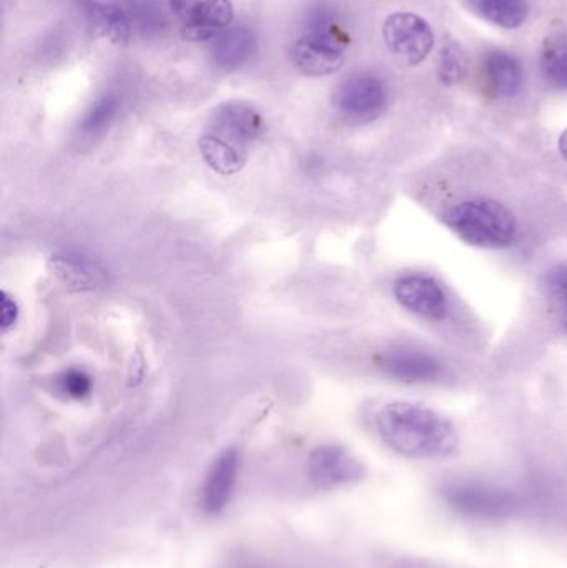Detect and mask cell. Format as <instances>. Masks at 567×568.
<instances>
[{"mask_svg":"<svg viewBox=\"0 0 567 568\" xmlns=\"http://www.w3.org/2000/svg\"><path fill=\"white\" fill-rule=\"evenodd\" d=\"M468 60L458 43L452 42L443 47L439 53L438 77L445 85H456L465 79Z\"/></svg>","mask_w":567,"mask_h":568,"instance_id":"ffe728a7","label":"cell"},{"mask_svg":"<svg viewBox=\"0 0 567 568\" xmlns=\"http://www.w3.org/2000/svg\"><path fill=\"white\" fill-rule=\"evenodd\" d=\"M263 132V119L255 106L230 100L213 110L205 133L200 136V153L220 175H235L249 162L250 150Z\"/></svg>","mask_w":567,"mask_h":568,"instance_id":"7a4b0ae2","label":"cell"},{"mask_svg":"<svg viewBox=\"0 0 567 568\" xmlns=\"http://www.w3.org/2000/svg\"><path fill=\"white\" fill-rule=\"evenodd\" d=\"M378 367L389 379L403 384L438 383L445 364L435 354L418 347H393L378 357Z\"/></svg>","mask_w":567,"mask_h":568,"instance_id":"8fae6325","label":"cell"},{"mask_svg":"<svg viewBox=\"0 0 567 568\" xmlns=\"http://www.w3.org/2000/svg\"><path fill=\"white\" fill-rule=\"evenodd\" d=\"M348 37L328 17H320L292 47V62L303 75L325 77L345 63Z\"/></svg>","mask_w":567,"mask_h":568,"instance_id":"277c9868","label":"cell"},{"mask_svg":"<svg viewBox=\"0 0 567 568\" xmlns=\"http://www.w3.org/2000/svg\"><path fill=\"white\" fill-rule=\"evenodd\" d=\"M469 10L503 29H518L528 19V0H465Z\"/></svg>","mask_w":567,"mask_h":568,"instance_id":"2e32d148","label":"cell"},{"mask_svg":"<svg viewBox=\"0 0 567 568\" xmlns=\"http://www.w3.org/2000/svg\"><path fill=\"white\" fill-rule=\"evenodd\" d=\"M558 149L563 159L567 162V129L561 133V136H559Z\"/></svg>","mask_w":567,"mask_h":568,"instance_id":"d4e9b609","label":"cell"},{"mask_svg":"<svg viewBox=\"0 0 567 568\" xmlns=\"http://www.w3.org/2000/svg\"><path fill=\"white\" fill-rule=\"evenodd\" d=\"M549 290L561 311L563 329L567 333V265H559L549 273Z\"/></svg>","mask_w":567,"mask_h":568,"instance_id":"7402d4cb","label":"cell"},{"mask_svg":"<svg viewBox=\"0 0 567 568\" xmlns=\"http://www.w3.org/2000/svg\"><path fill=\"white\" fill-rule=\"evenodd\" d=\"M53 270L63 283L70 286L93 287L103 280V270L99 263L82 253H63L53 258Z\"/></svg>","mask_w":567,"mask_h":568,"instance_id":"e0dca14e","label":"cell"},{"mask_svg":"<svg viewBox=\"0 0 567 568\" xmlns=\"http://www.w3.org/2000/svg\"><path fill=\"white\" fill-rule=\"evenodd\" d=\"M388 87L378 75L369 72L346 77L333 95L336 113L352 125L375 122L388 109Z\"/></svg>","mask_w":567,"mask_h":568,"instance_id":"8992f818","label":"cell"},{"mask_svg":"<svg viewBox=\"0 0 567 568\" xmlns=\"http://www.w3.org/2000/svg\"><path fill=\"white\" fill-rule=\"evenodd\" d=\"M375 430L388 449L406 459H448L459 449V434L448 417L408 400L385 404L375 417Z\"/></svg>","mask_w":567,"mask_h":568,"instance_id":"6da1fadb","label":"cell"},{"mask_svg":"<svg viewBox=\"0 0 567 568\" xmlns=\"http://www.w3.org/2000/svg\"><path fill=\"white\" fill-rule=\"evenodd\" d=\"M0 321H2V331L7 333V331L12 329L16 326L17 320H19V306H17V301L13 300L12 296L3 291L2 293V304H0Z\"/></svg>","mask_w":567,"mask_h":568,"instance_id":"603a6c76","label":"cell"},{"mask_svg":"<svg viewBox=\"0 0 567 568\" xmlns=\"http://www.w3.org/2000/svg\"><path fill=\"white\" fill-rule=\"evenodd\" d=\"M256 52V37L246 27H233L220 33L212 43V63L223 72H233L252 60Z\"/></svg>","mask_w":567,"mask_h":568,"instance_id":"5bb4252c","label":"cell"},{"mask_svg":"<svg viewBox=\"0 0 567 568\" xmlns=\"http://www.w3.org/2000/svg\"><path fill=\"white\" fill-rule=\"evenodd\" d=\"M392 568H448L435 560L423 559V557H405L398 560Z\"/></svg>","mask_w":567,"mask_h":568,"instance_id":"cb8c5ba5","label":"cell"},{"mask_svg":"<svg viewBox=\"0 0 567 568\" xmlns=\"http://www.w3.org/2000/svg\"><path fill=\"white\" fill-rule=\"evenodd\" d=\"M170 10L189 40L216 39L235 17L230 0H170Z\"/></svg>","mask_w":567,"mask_h":568,"instance_id":"9c48e42d","label":"cell"},{"mask_svg":"<svg viewBox=\"0 0 567 568\" xmlns=\"http://www.w3.org/2000/svg\"><path fill=\"white\" fill-rule=\"evenodd\" d=\"M539 70L549 87L567 92V36L545 40L539 53Z\"/></svg>","mask_w":567,"mask_h":568,"instance_id":"d6986e66","label":"cell"},{"mask_svg":"<svg viewBox=\"0 0 567 568\" xmlns=\"http://www.w3.org/2000/svg\"><path fill=\"white\" fill-rule=\"evenodd\" d=\"M396 303L416 317L442 323L448 317L449 303L445 286L428 273H405L393 283Z\"/></svg>","mask_w":567,"mask_h":568,"instance_id":"52a82bcc","label":"cell"},{"mask_svg":"<svg viewBox=\"0 0 567 568\" xmlns=\"http://www.w3.org/2000/svg\"><path fill=\"white\" fill-rule=\"evenodd\" d=\"M87 22L97 37L123 45L132 36L133 22L129 10L115 3L87 2Z\"/></svg>","mask_w":567,"mask_h":568,"instance_id":"9a60e30c","label":"cell"},{"mask_svg":"<svg viewBox=\"0 0 567 568\" xmlns=\"http://www.w3.org/2000/svg\"><path fill=\"white\" fill-rule=\"evenodd\" d=\"M443 222L462 242L475 248H509L518 236V222L512 210L496 200H463L445 213Z\"/></svg>","mask_w":567,"mask_h":568,"instance_id":"3957f363","label":"cell"},{"mask_svg":"<svg viewBox=\"0 0 567 568\" xmlns=\"http://www.w3.org/2000/svg\"><path fill=\"white\" fill-rule=\"evenodd\" d=\"M383 39L389 52L408 65L425 62L435 45L432 27L413 12H395L386 17Z\"/></svg>","mask_w":567,"mask_h":568,"instance_id":"ba28073f","label":"cell"},{"mask_svg":"<svg viewBox=\"0 0 567 568\" xmlns=\"http://www.w3.org/2000/svg\"><path fill=\"white\" fill-rule=\"evenodd\" d=\"M313 486L322 490L352 486L365 477L366 467L345 447L325 444L312 450L306 463Z\"/></svg>","mask_w":567,"mask_h":568,"instance_id":"30bf717a","label":"cell"},{"mask_svg":"<svg viewBox=\"0 0 567 568\" xmlns=\"http://www.w3.org/2000/svg\"><path fill=\"white\" fill-rule=\"evenodd\" d=\"M482 79L489 95L508 100L522 92L525 72L518 57L495 49L488 50L483 57Z\"/></svg>","mask_w":567,"mask_h":568,"instance_id":"4fadbf2b","label":"cell"},{"mask_svg":"<svg viewBox=\"0 0 567 568\" xmlns=\"http://www.w3.org/2000/svg\"><path fill=\"white\" fill-rule=\"evenodd\" d=\"M443 499L458 516L473 520L512 519L522 510L518 494L483 483H453L443 489Z\"/></svg>","mask_w":567,"mask_h":568,"instance_id":"5b68a950","label":"cell"},{"mask_svg":"<svg viewBox=\"0 0 567 568\" xmlns=\"http://www.w3.org/2000/svg\"><path fill=\"white\" fill-rule=\"evenodd\" d=\"M120 109H122V99L117 93H105L100 97L83 115L79 125L80 136L83 140H97L105 135L119 116Z\"/></svg>","mask_w":567,"mask_h":568,"instance_id":"ac0fdd59","label":"cell"},{"mask_svg":"<svg viewBox=\"0 0 567 568\" xmlns=\"http://www.w3.org/2000/svg\"><path fill=\"white\" fill-rule=\"evenodd\" d=\"M57 387L69 399L82 400L92 393L93 381L85 371L69 369L60 374L59 379H57Z\"/></svg>","mask_w":567,"mask_h":568,"instance_id":"44dd1931","label":"cell"},{"mask_svg":"<svg viewBox=\"0 0 567 568\" xmlns=\"http://www.w3.org/2000/svg\"><path fill=\"white\" fill-rule=\"evenodd\" d=\"M240 456L235 449H226L213 460L206 473L202 486L203 513L209 516L222 514L232 500L235 494L236 483H239Z\"/></svg>","mask_w":567,"mask_h":568,"instance_id":"7c38bea8","label":"cell"},{"mask_svg":"<svg viewBox=\"0 0 567 568\" xmlns=\"http://www.w3.org/2000/svg\"><path fill=\"white\" fill-rule=\"evenodd\" d=\"M236 568H273L270 566H265V564H256V562H249V564H242V566Z\"/></svg>","mask_w":567,"mask_h":568,"instance_id":"484cf974","label":"cell"}]
</instances>
